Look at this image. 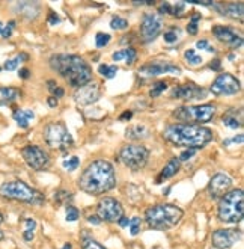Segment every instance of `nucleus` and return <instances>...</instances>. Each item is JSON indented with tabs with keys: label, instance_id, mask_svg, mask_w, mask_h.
<instances>
[{
	"label": "nucleus",
	"instance_id": "1",
	"mask_svg": "<svg viewBox=\"0 0 244 249\" xmlns=\"http://www.w3.org/2000/svg\"><path fill=\"white\" fill-rule=\"evenodd\" d=\"M116 186L114 168L107 160H95L89 163L79 177V187L88 195L98 196Z\"/></svg>",
	"mask_w": 244,
	"mask_h": 249
},
{
	"label": "nucleus",
	"instance_id": "2",
	"mask_svg": "<svg viewBox=\"0 0 244 249\" xmlns=\"http://www.w3.org/2000/svg\"><path fill=\"white\" fill-rule=\"evenodd\" d=\"M163 138L175 146H184L187 150L197 151L207 146L214 139V135L212 130L202 125L177 123V124H170L164 128Z\"/></svg>",
	"mask_w": 244,
	"mask_h": 249
},
{
	"label": "nucleus",
	"instance_id": "3",
	"mask_svg": "<svg viewBox=\"0 0 244 249\" xmlns=\"http://www.w3.org/2000/svg\"><path fill=\"white\" fill-rule=\"evenodd\" d=\"M50 67L73 88H81L92 80V70L83 57L77 54H54Z\"/></svg>",
	"mask_w": 244,
	"mask_h": 249
},
{
	"label": "nucleus",
	"instance_id": "4",
	"mask_svg": "<svg viewBox=\"0 0 244 249\" xmlns=\"http://www.w3.org/2000/svg\"><path fill=\"white\" fill-rule=\"evenodd\" d=\"M184 216V210L174 204H155L145 212V221L152 230H170L179 224Z\"/></svg>",
	"mask_w": 244,
	"mask_h": 249
},
{
	"label": "nucleus",
	"instance_id": "5",
	"mask_svg": "<svg viewBox=\"0 0 244 249\" xmlns=\"http://www.w3.org/2000/svg\"><path fill=\"white\" fill-rule=\"evenodd\" d=\"M0 196L11 201H18L32 204V206H39L44 202V195L38 192L36 189L26 184L24 181L16 180V181H8L0 186Z\"/></svg>",
	"mask_w": 244,
	"mask_h": 249
},
{
	"label": "nucleus",
	"instance_id": "6",
	"mask_svg": "<svg viewBox=\"0 0 244 249\" xmlns=\"http://www.w3.org/2000/svg\"><path fill=\"white\" fill-rule=\"evenodd\" d=\"M243 190L235 189L231 192L225 194L220 198L219 209H217V216L222 222L225 224H237L243 219L244 214V206H243Z\"/></svg>",
	"mask_w": 244,
	"mask_h": 249
},
{
	"label": "nucleus",
	"instance_id": "7",
	"mask_svg": "<svg viewBox=\"0 0 244 249\" xmlns=\"http://www.w3.org/2000/svg\"><path fill=\"white\" fill-rule=\"evenodd\" d=\"M217 112L216 105H200V106H181L174 112V116L178 121H182L184 124H195L200 125L210 123L214 115Z\"/></svg>",
	"mask_w": 244,
	"mask_h": 249
},
{
	"label": "nucleus",
	"instance_id": "8",
	"mask_svg": "<svg viewBox=\"0 0 244 249\" xmlns=\"http://www.w3.org/2000/svg\"><path fill=\"white\" fill-rule=\"evenodd\" d=\"M44 141L50 148L59 151H68L74 145V139L71 136L68 127L61 121L49 123L44 127Z\"/></svg>",
	"mask_w": 244,
	"mask_h": 249
},
{
	"label": "nucleus",
	"instance_id": "9",
	"mask_svg": "<svg viewBox=\"0 0 244 249\" xmlns=\"http://www.w3.org/2000/svg\"><path fill=\"white\" fill-rule=\"evenodd\" d=\"M119 160L133 171L145 168L149 160V150L143 145H125L119 153Z\"/></svg>",
	"mask_w": 244,
	"mask_h": 249
},
{
	"label": "nucleus",
	"instance_id": "10",
	"mask_svg": "<svg viewBox=\"0 0 244 249\" xmlns=\"http://www.w3.org/2000/svg\"><path fill=\"white\" fill-rule=\"evenodd\" d=\"M163 29V18L160 14L146 12L143 14L140 21V39L143 44H149L155 41Z\"/></svg>",
	"mask_w": 244,
	"mask_h": 249
},
{
	"label": "nucleus",
	"instance_id": "11",
	"mask_svg": "<svg viewBox=\"0 0 244 249\" xmlns=\"http://www.w3.org/2000/svg\"><path fill=\"white\" fill-rule=\"evenodd\" d=\"M97 216L99 217V221L101 222L104 221L109 224H114L124 216V209H122L121 202L118 199H114L112 196H106L98 202Z\"/></svg>",
	"mask_w": 244,
	"mask_h": 249
},
{
	"label": "nucleus",
	"instance_id": "12",
	"mask_svg": "<svg viewBox=\"0 0 244 249\" xmlns=\"http://www.w3.org/2000/svg\"><path fill=\"white\" fill-rule=\"evenodd\" d=\"M210 91L214 95H235L241 91V85L235 76L229 74V72H222V74L217 76V79L211 83Z\"/></svg>",
	"mask_w": 244,
	"mask_h": 249
},
{
	"label": "nucleus",
	"instance_id": "13",
	"mask_svg": "<svg viewBox=\"0 0 244 249\" xmlns=\"http://www.w3.org/2000/svg\"><path fill=\"white\" fill-rule=\"evenodd\" d=\"M24 162L35 171H44L50 165L49 154L38 145H27L21 150Z\"/></svg>",
	"mask_w": 244,
	"mask_h": 249
},
{
	"label": "nucleus",
	"instance_id": "14",
	"mask_svg": "<svg viewBox=\"0 0 244 249\" xmlns=\"http://www.w3.org/2000/svg\"><path fill=\"white\" fill-rule=\"evenodd\" d=\"M139 72L145 76H162V74H181V68L175 64H172L170 61H162L157 59L152 62H148L145 65H142L139 68Z\"/></svg>",
	"mask_w": 244,
	"mask_h": 249
},
{
	"label": "nucleus",
	"instance_id": "15",
	"mask_svg": "<svg viewBox=\"0 0 244 249\" xmlns=\"http://www.w3.org/2000/svg\"><path fill=\"white\" fill-rule=\"evenodd\" d=\"M172 98L177 100H184V101H193V100H200L207 97V89H204L202 86H197L193 82L182 83L175 86L170 92Z\"/></svg>",
	"mask_w": 244,
	"mask_h": 249
},
{
	"label": "nucleus",
	"instance_id": "16",
	"mask_svg": "<svg viewBox=\"0 0 244 249\" xmlns=\"http://www.w3.org/2000/svg\"><path fill=\"white\" fill-rule=\"evenodd\" d=\"M240 239H241V231L237 228H220L214 231L211 236L212 246L217 249L232 248Z\"/></svg>",
	"mask_w": 244,
	"mask_h": 249
},
{
	"label": "nucleus",
	"instance_id": "17",
	"mask_svg": "<svg viewBox=\"0 0 244 249\" xmlns=\"http://www.w3.org/2000/svg\"><path fill=\"white\" fill-rule=\"evenodd\" d=\"M234 180L229 177L228 174L217 172L216 175H212V178L210 180L208 184V194L211 199H220L225 194H228V190L231 189Z\"/></svg>",
	"mask_w": 244,
	"mask_h": 249
},
{
	"label": "nucleus",
	"instance_id": "18",
	"mask_svg": "<svg viewBox=\"0 0 244 249\" xmlns=\"http://www.w3.org/2000/svg\"><path fill=\"white\" fill-rule=\"evenodd\" d=\"M99 97H101V88H99L98 83L94 82H89L88 85L77 88V91L74 94L76 103L80 106H89L95 103V101H98Z\"/></svg>",
	"mask_w": 244,
	"mask_h": 249
},
{
	"label": "nucleus",
	"instance_id": "19",
	"mask_svg": "<svg viewBox=\"0 0 244 249\" xmlns=\"http://www.w3.org/2000/svg\"><path fill=\"white\" fill-rule=\"evenodd\" d=\"M212 34L216 36L220 42L226 44L231 49L237 50L241 49L243 46V36L240 34H237L232 27H228V26H214L212 27Z\"/></svg>",
	"mask_w": 244,
	"mask_h": 249
},
{
	"label": "nucleus",
	"instance_id": "20",
	"mask_svg": "<svg viewBox=\"0 0 244 249\" xmlns=\"http://www.w3.org/2000/svg\"><path fill=\"white\" fill-rule=\"evenodd\" d=\"M212 8H216L222 16L229 17L232 20H243V11H244V5L241 2L238 3H214Z\"/></svg>",
	"mask_w": 244,
	"mask_h": 249
},
{
	"label": "nucleus",
	"instance_id": "21",
	"mask_svg": "<svg viewBox=\"0 0 244 249\" xmlns=\"http://www.w3.org/2000/svg\"><path fill=\"white\" fill-rule=\"evenodd\" d=\"M222 121L226 127L229 128H241L243 127V110L241 109H229L223 116H222Z\"/></svg>",
	"mask_w": 244,
	"mask_h": 249
},
{
	"label": "nucleus",
	"instance_id": "22",
	"mask_svg": "<svg viewBox=\"0 0 244 249\" xmlns=\"http://www.w3.org/2000/svg\"><path fill=\"white\" fill-rule=\"evenodd\" d=\"M14 9L17 11V14H20V16H23L27 20L36 18L39 14V5L35 2H20L14 6Z\"/></svg>",
	"mask_w": 244,
	"mask_h": 249
},
{
	"label": "nucleus",
	"instance_id": "23",
	"mask_svg": "<svg viewBox=\"0 0 244 249\" xmlns=\"http://www.w3.org/2000/svg\"><path fill=\"white\" fill-rule=\"evenodd\" d=\"M179 168H181V162L177 159V157H174V159H170L169 162H167V165L163 168V171L160 172V175L157 177V184H162L164 180H167V178H172L174 175H177L178 172H179Z\"/></svg>",
	"mask_w": 244,
	"mask_h": 249
},
{
	"label": "nucleus",
	"instance_id": "24",
	"mask_svg": "<svg viewBox=\"0 0 244 249\" xmlns=\"http://www.w3.org/2000/svg\"><path fill=\"white\" fill-rule=\"evenodd\" d=\"M21 97V91L18 88L14 86H2L0 88V106L11 105L12 101H16Z\"/></svg>",
	"mask_w": 244,
	"mask_h": 249
},
{
	"label": "nucleus",
	"instance_id": "25",
	"mask_svg": "<svg viewBox=\"0 0 244 249\" xmlns=\"http://www.w3.org/2000/svg\"><path fill=\"white\" fill-rule=\"evenodd\" d=\"M136 57H137V52L136 49L133 47H127V49H122L119 52H114L113 53V61H125L127 65H133L134 61H136Z\"/></svg>",
	"mask_w": 244,
	"mask_h": 249
},
{
	"label": "nucleus",
	"instance_id": "26",
	"mask_svg": "<svg viewBox=\"0 0 244 249\" xmlns=\"http://www.w3.org/2000/svg\"><path fill=\"white\" fill-rule=\"evenodd\" d=\"M12 115H14V120L17 121L20 128H27L29 123L35 118V113L32 110H29V109H17Z\"/></svg>",
	"mask_w": 244,
	"mask_h": 249
},
{
	"label": "nucleus",
	"instance_id": "27",
	"mask_svg": "<svg viewBox=\"0 0 244 249\" xmlns=\"http://www.w3.org/2000/svg\"><path fill=\"white\" fill-rule=\"evenodd\" d=\"M149 136V128L146 125L136 124L127 128V138L133 139V141H140V139H146Z\"/></svg>",
	"mask_w": 244,
	"mask_h": 249
},
{
	"label": "nucleus",
	"instance_id": "28",
	"mask_svg": "<svg viewBox=\"0 0 244 249\" xmlns=\"http://www.w3.org/2000/svg\"><path fill=\"white\" fill-rule=\"evenodd\" d=\"M24 231H23V239L26 242H32L35 237V228H36V221L35 219H24Z\"/></svg>",
	"mask_w": 244,
	"mask_h": 249
},
{
	"label": "nucleus",
	"instance_id": "29",
	"mask_svg": "<svg viewBox=\"0 0 244 249\" xmlns=\"http://www.w3.org/2000/svg\"><path fill=\"white\" fill-rule=\"evenodd\" d=\"M98 72L103 77H106V79H113V77H116V74H118V65H106V64H101V65L98 67Z\"/></svg>",
	"mask_w": 244,
	"mask_h": 249
},
{
	"label": "nucleus",
	"instance_id": "30",
	"mask_svg": "<svg viewBox=\"0 0 244 249\" xmlns=\"http://www.w3.org/2000/svg\"><path fill=\"white\" fill-rule=\"evenodd\" d=\"M81 246H83V249H106L101 243L92 239L91 236H86V234L81 239Z\"/></svg>",
	"mask_w": 244,
	"mask_h": 249
},
{
	"label": "nucleus",
	"instance_id": "31",
	"mask_svg": "<svg viewBox=\"0 0 244 249\" xmlns=\"http://www.w3.org/2000/svg\"><path fill=\"white\" fill-rule=\"evenodd\" d=\"M184 56H185V61H187V64L192 65V67H197V65L202 64V57L197 56L193 49H189L187 52L184 53Z\"/></svg>",
	"mask_w": 244,
	"mask_h": 249
},
{
	"label": "nucleus",
	"instance_id": "32",
	"mask_svg": "<svg viewBox=\"0 0 244 249\" xmlns=\"http://www.w3.org/2000/svg\"><path fill=\"white\" fill-rule=\"evenodd\" d=\"M110 27L113 29V31H125V29H128V21L119 16L113 17L112 21H110Z\"/></svg>",
	"mask_w": 244,
	"mask_h": 249
},
{
	"label": "nucleus",
	"instance_id": "33",
	"mask_svg": "<svg viewBox=\"0 0 244 249\" xmlns=\"http://www.w3.org/2000/svg\"><path fill=\"white\" fill-rule=\"evenodd\" d=\"M54 199H56L57 204H68V201L73 199V195H71L69 190H59V192H56ZM68 206H69V204H68Z\"/></svg>",
	"mask_w": 244,
	"mask_h": 249
},
{
	"label": "nucleus",
	"instance_id": "34",
	"mask_svg": "<svg viewBox=\"0 0 244 249\" xmlns=\"http://www.w3.org/2000/svg\"><path fill=\"white\" fill-rule=\"evenodd\" d=\"M166 89H167V83H166V82H157V83L152 86V89H151L149 95H151L152 98H157V97H160Z\"/></svg>",
	"mask_w": 244,
	"mask_h": 249
},
{
	"label": "nucleus",
	"instance_id": "35",
	"mask_svg": "<svg viewBox=\"0 0 244 249\" xmlns=\"http://www.w3.org/2000/svg\"><path fill=\"white\" fill-rule=\"evenodd\" d=\"M79 163H80L79 157H77V156H71V157H68L66 160H64V162H62V166H64L66 171H74V169H77Z\"/></svg>",
	"mask_w": 244,
	"mask_h": 249
},
{
	"label": "nucleus",
	"instance_id": "36",
	"mask_svg": "<svg viewBox=\"0 0 244 249\" xmlns=\"http://www.w3.org/2000/svg\"><path fill=\"white\" fill-rule=\"evenodd\" d=\"M200 21V14H193L189 24H187V32L190 35H196L197 34V23Z\"/></svg>",
	"mask_w": 244,
	"mask_h": 249
},
{
	"label": "nucleus",
	"instance_id": "37",
	"mask_svg": "<svg viewBox=\"0 0 244 249\" xmlns=\"http://www.w3.org/2000/svg\"><path fill=\"white\" fill-rule=\"evenodd\" d=\"M164 41L167 42V44H174V42H177L178 41V38H179V29L177 27H174V29H169L167 32H164Z\"/></svg>",
	"mask_w": 244,
	"mask_h": 249
},
{
	"label": "nucleus",
	"instance_id": "38",
	"mask_svg": "<svg viewBox=\"0 0 244 249\" xmlns=\"http://www.w3.org/2000/svg\"><path fill=\"white\" fill-rule=\"evenodd\" d=\"M128 225H130V232L131 236H137V234L140 232V228H142V219L134 216L130 222H128Z\"/></svg>",
	"mask_w": 244,
	"mask_h": 249
},
{
	"label": "nucleus",
	"instance_id": "39",
	"mask_svg": "<svg viewBox=\"0 0 244 249\" xmlns=\"http://www.w3.org/2000/svg\"><path fill=\"white\" fill-rule=\"evenodd\" d=\"M184 12H185V5L178 2L175 5H170V16H174V17H178L181 18L184 16Z\"/></svg>",
	"mask_w": 244,
	"mask_h": 249
},
{
	"label": "nucleus",
	"instance_id": "40",
	"mask_svg": "<svg viewBox=\"0 0 244 249\" xmlns=\"http://www.w3.org/2000/svg\"><path fill=\"white\" fill-rule=\"evenodd\" d=\"M110 42V35L109 34H103V32H98L97 36H95V44H97V47H106L107 44Z\"/></svg>",
	"mask_w": 244,
	"mask_h": 249
},
{
	"label": "nucleus",
	"instance_id": "41",
	"mask_svg": "<svg viewBox=\"0 0 244 249\" xmlns=\"http://www.w3.org/2000/svg\"><path fill=\"white\" fill-rule=\"evenodd\" d=\"M79 210H77V207H74V206H66V221L68 222H76L77 219H79Z\"/></svg>",
	"mask_w": 244,
	"mask_h": 249
},
{
	"label": "nucleus",
	"instance_id": "42",
	"mask_svg": "<svg viewBox=\"0 0 244 249\" xmlns=\"http://www.w3.org/2000/svg\"><path fill=\"white\" fill-rule=\"evenodd\" d=\"M244 141V136L243 135H238V136H234V138H229V139H225L223 141V146H231V145H241Z\"/></svg>",
	"mask_w": 244,
	"mask_h": 249
},
{
	"label": "nucleus",
	"instance_id": "43",
	"mask_svg": "<svg viewBox=\"0 0 244 249\" xmlns=\"http://www.w3.org/2000/svg\"><path fill=\"white\" fill-rule=\"evenodd\" d=\"M14 29H16V21L12 20V21H9V23L3 27V31H2V38H5V39L11 38Z\"/></svg>",
	"mask_w": 244,
	"mask_h": 249
},
{
	"label": "nucleus",
	"instance_id": "44",
	"mask_svg": "<svg viewBox=\"0 0 244 249\" xmlns=\"http://www.w3.org/2000/svg\"><path fill=\"white\" fill-rule=\"evenodd\" d=\"M21 61H20V57L17 56V57H14V59H9V61H6L5 62V70H8V71H14L17 67H18V64H20Z\"/></svg>",
	"mask_w": 244,
	"mask_h": 249
},
{
	"label": "nucleus",
	"instance_id": "45",
	"mask_svg": "<svg viewBox=\"0 0 244 249\" xmlns=\"http://www.w3.org/2000/svg\"><path fill=\"white\" fill-rule=\"evenodd\" d=\"M196 154V150H185L181 156H179V162H187L189 159H192L193 156Z\"/></svg>",
	"mask_w": 244,
	"mask_h": 249
},
{
	"label": "nucleus",
	"instance_id": "46",
	"mask_svg": "<svg viewBox=\"0 0 244 249\" xmlns=\"http://www.w3.org/2000/svg\"><path fill=\"white\" fill-rule=\"evenodd\" d=\"M61 21V18H59V16H57V14L56 12H50V16H49V23L50 24H57V23H59Z\"/></svg>",
	"mask_w": 244,
	"mask_h": 249
},
{
	"label": "nucleus",
	"instance_id": "47",
	"mask_svg": "<svg viewBox=\"0 0 244 249\" xmlns=\"http://www.w3.org/2000/svg\"><path fill=\"white\" fill-rule=\"evenodd\" d=\"M18 77L20 79H29L31 77V71H29V68H21L20 71H18Z\"/></svg>",
	"mask_w": 244,
	"mask_h": 249
},
{
	"label": "nucleus",
	"instance_id": "48",
	"mask_svg": "<svg viewBox=\"0 0 244 249\" xmlns=\"http://www.w3.org/2000/svg\"><path fill=\"white\" fill-rule=\"evenodd\" d=\"M210 46V44H208V41L207 39H200V41H197L196 42V47L197 49H200V50H207V47Z\"/></svg>",
	"mask_w": 244,
	"mask_h": 249
},
{
	"label": "nucleus",
	"instance_id": "49",
	"mask_svg": "<svg viewBox=\"0 0 244 249\" xmlns=\"http://www.w3.org/2000/svg\"><path fill=\"white\" fill-rule=\"evenodd\" d=\"M88 221H89L91 224H94V225H99V224H101V221H99V217H98V216H89V217H88Z\"/></svg>",
	"mask_w": 244,
	"mask_h": 249
},
{
	"label": "nucleus",
	"instance_id": "50",
	"mask_svg": "<svg viewBox=\"0 0 244 249\" xmlns=\"http://www.w3.org/2000/svg\"><path fill=\"white\" fill-rule=\"evenodd\" d=\"M47 103H49L50 107H56V106H57V98H56V97H49Z\"/></svg>",
	"mask_w": 244,
	"mask_h": 249
},
{
	"label": "nucleus",
	"instance_id": "51",
	"mask_svg": "<svg viewBox=\"0 0 244 249\" xmlns=\"http://www.w3.org/2000/svg\"><path fill=\"white\" fill-rule=\"evenodd\" d=\"M210 68H212V70H220V61L219 59H216V61H212L211 64H210Z\"/></svg>",
	"mask_w": 244,
	"mask_h": 249
},
{
	"label": "nucleus",
	"instance_id": "52",
	"mask_svg": "<svg viewBox=\"0 0 244 249\" xmlns=\"http://www.w3.org/2000/svg\"><path fill=\"white\" fill-rule=\"evenodd\" d=\"M131 116H133V112H125V113H122L121 115V121H125V120H130L131 118Z\"/></svg>",
	"mask_w": 244,
	"mask_h": 249
},
{
	"label": "nucleus",
	"instance_id": "53",
	"mask_svg": "<svg viewBox=\"0 0 244 249\" xmlns=\"http://www.w3.org/2000/svg\"><path fill=\"white\" fill-rule=\"evenodd\" d=\"M128 222H130V221H128V217H125V216H122V217L119 219V221H118V224H119L121 227H127Z\"/></svg>",
	"mask_w": 244,
	"mask_h": 249
},
{
	"label": "nucleus",
	"instance_id": "54",
	"mask_svg": "<svg viewBox=\"0 0 244 249\" xmlns=\"http://www.w3.org/2000/svg\"><path fill=\"white\" fill-rule=\"evenodd\" d=\"M62 249H73V245H71V243H65V245L62 246Z\"/></svg>",
	"mask_w": 244,
	"mask_h": 249
},
{
	"label": "nucleus",
	"instance_id": "55",
	"mask_svg": "<svg viewBox=\"0 0 244 249\" xmlns=\"http://www.w3.org/2000/svg\"><path fill=\"white\" fill-rule=\"evenodd\" d=\"M207 52H210V53H214V52H216V49L211 47V46H208V47H207Z\"/></svg>",
	"mask_w": 244,
	"mask_h": 249
},
{
	"label": "nucleus",
	"instance_id": "56",
	"mask_svg": "<svg viewBox=\"0 0 244 249\" xmlns=\"http://www.w3.org/2000/svg\"><path fill=\"white\" fill-rule=\"evenodd\" d=\"M3 239H5V232L0 230V240H3Z\"/></svg>",
	"mask_w": 244,
	"mask_h": 249
},
{
	"label": "nucleus",
	"instance_id": "57",
	"mask_svg": "<svg viewBox=\"0 0 244 249\" xmlns=\"http://www.w3.org/2000/svg\"><path fill=\"white\" fill-rule=\"evenodd\" d=\"M3 27H5V26H3V23L0 21V35H2V31H3Z\"/></svg>",
	"mask_w": 244,
	"mask_h": 249
},
{
	"label": "nucleus",
	"instance_id": "58",
	"mask_svg": "<svg viewBox=\"0 0 244 249\" xmlns=\"http://www.w3.org/2000/svg\"><path fill=\"white\" fill-rule=\"evenodd\" d=\"M3 219H5V217H3V214H2V213H0V224H2V222H3Z\"/></svg>",
	"mask_w": 244,
	"mask_h": 249
},
{
	"label": "nucleus",
	"instance_id": "59",
	"mask_svg": "<svg viewBox=\"0 0 244 249\" xmlns=\"http://www.w3.org/2000/svg\"><path fill=\"white\" fill-rule=\"evenodd\" d=\"M0 71H2V67H0Z\"/></svg>",
	"mask_w": 244,
	"mask_h": 249
}]
</instances>
